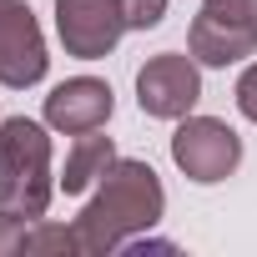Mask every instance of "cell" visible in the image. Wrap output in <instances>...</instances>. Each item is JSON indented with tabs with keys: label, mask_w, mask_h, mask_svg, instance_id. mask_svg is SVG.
I'll use <instances>...</instances> for the list:
<instances>
[{
	"label": "cell",
	"mask_w": 257,
	"mask_h": 257,
	"mask_svg": "<svg viewBox=\"0 0 257 257\" xmlns=\"http://www.w3.org/2000/svg\"><path fill=\"white\" fill-rule=\"evenodd\" d=\"M162 217H167V187H162L157 167L142 162V157H116L111 172L86 192L81 217L71 222L76 252L81 257L126 252V242L157 232Z\"/></svg>",
	"instance_id": "obj_1"
},
{
	"label": "cell",
	"mask_w": 257,
	"mask_h": 257,
	"mask_svg": "<svg viewBox=\"0 0 257 257\" xmlns=\"http://www.w3.org/2000/svg\"><path fill=\"white\" fill-rule=\"evenodd\" d=\"M51 126L31 116H6L0 121V212L16 217H46L56 187V147Z\"/></svg>",
	"instance_id": "obj_2"
},
{
	"label": "cell",
	"mask_w": 257,
	"mask_h": 257,
	"mask_svg": "<svg viewBox=\"0 0 257 257\" xmlns=\"http://www.w3.org/2000/svg\"><path fill=\"white\" fill-rule=\"evenodd\" d=\"M172 167L192 187H222L242 167V137H237V126H227L222 116H202V111L182 116L177 132H172Z\"/></svg>",
	"instance_id": "obj_3"
},
{
	"label": "cell",
	"mask_w": 257,
	"mask_h": 257,
	"mask_svg": "<svg viewBox=\"0 0 257 257\" xmlns=\"http://www.w3.org/2000/svg\"><path fill=\"white\" fill-rule=\"evenodd\" d=\"M202 101V66L192 51H157L137 71V106L152 121H182Z\"/></svg>",
	"instance_id": "obj_4"
},
{
	"label": "cell",
	"mask_w": 257,
	"mask_h": 257,
	"mask_svg": "<svg viewBox=\"0 0 257 257\" xmlns=\"http://www.w3.org/2000/svg\"><path fill=\"white\" fill-rule=\"evenodd\" d=\"M51 71V46L26 0H0V86L31 91Z\"/></svg>",
	"instance_id": "obj_5"
},
{
	"label": "cell",
	"mask_w": 257,
	"mask_h": 257,
	"mask_svg": "<svg viewBox=\"0 0 257 257\" xmlns=\"http://www.w3.org/2000/svg\"><path fill=\"white\" fill-rule=\"evenodd\" d=\"M51 11H56V36L76 61H106L126 36L121 0H51Z\"/></svg>",
	"instance_id": "obj_6"
},
{
	"label": "cell",
	"mask_w": 257,
	"mask_h": 257,
	"mask_svg": "<svg viewBox=\"0 0 257 257\" xmlns=\"http://www.w3.org/2000/svg\"><path fill=\"white\" fill-rule=\"evenodd\" d=\"M116 116V91L101 76H66L51 86V96L41 101V121L56 137H86V132H106V121Z\"/></svg>",
	"instance_id": "obj_7"
},
{
	"label": "cell",
	"mask_w": 257,
	"mask_h": 257,
	"mask_svg": "<svg viewBox=\"0 0 257 257\" xmlns=\"http://www.w3.org/2000/svg\"><path fill=\"white\" fill-rule=\"evenodd\" d=\"M187 51L197 56L202 71L242 66V61L257 56V26H242V21H222V16L197 11L192 26H187Z\"/></svg>",
	"instance_id": "obj_8"
},
{
	"label": "cell",
	"mask_w": 257,
	"mask_h": 257,
	"mask_svg": "<svg viewBox=\"0 0 257 257\" xmlns=\"http://www.w3.org/2000/svg\"><path fill=\"white\" fill-rule=\"evenodd\" d=\"M116 157H121V152H116V142H111V137L86 132V137H76V142H71L66 167L56 172V187H61L66 197H86V192L111 172V162H116Z\"/></svg>",
	"instance_id": "obj_9"
},
{
	"label": "cell",
	"mask_w": 257,
	"mask_h": 257,
	"mask_svg": "<svg viewBox=\"0 0 257 257\" xmlns=\"http://www.w3.org/2000/svg\"><path fill=\"white\" fill-rule=\"evenodd\" d=\"M46 252L81 257V252H76V232H71L66 222H46V217H36L31 232H26V257H46Z\"/></svg>",
	"instance_id": "obj_10"
},
{
	"label": "cell",
	"mask_w": 257,
	"mask_h": 257,
	"mask_svg": "<svg viewBox=\"0 0 257 257\" xmlns=\"http://www.w3.org/2000/svg\"><path fill=\"white\" fill-rule=\"evenodd\" d=\"M172 11V0H121V16H126V31H157Z\"/></svg>",
	"instance_id": "obj_11"
},
{
	"label": "cell",
	"mask_w": 257,
	"mask_h": 257,
	"mask_svg": "<svg viewBox=\"0 0 257 257\" xmlns=\"http://www.w3.org/2000/svg\"><path fill=\"white\" fill-rule=\"evenodd\" d=\"M232 101H237L242 121H252V126H257V56H252V61H242V76H237V86H232Z\"/></svg>",
	"instance_id": "obj_12"
},
{
	"label": "cell",
	"mask_w": 257,
	"mask_h": 257,
	"mask_svg": "<svg viewBox=\"0 0 257 257\" xmlns=\"http://www.w3.org/2000/svg\"><path fill=\"white\" fill-rule=\"evenodd\" d=\"M26 232H31V217L0 212V257H26Z\"/></svg>",
	"instance_id": "obj_13"
},
{
	"label": "cell",
	"mask_w": 257,
	"mask_h": 257,
	"mask_svg": "<svg viewBox=\"0 0 257 257\" xmlns=\"http://www.w3.org/2000/svg\"><path fill=\"white\" fill-rule=\"evenodd\" d=\"M197 11H207V16H222V21H242V26H257V0H202Z\"/></svg>",
	"instance_id": "obj_14"
}]
</instances>
